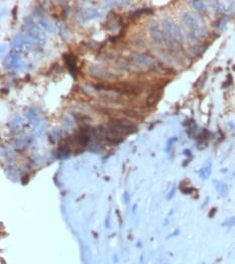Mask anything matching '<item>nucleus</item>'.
<instances>
[{
    "label": "nucleus",
    "mask_w": 235,
    "mask_h": 264,
    "mask_svg": "<svg viewBox=\"0 0 235 264\" xmlns=\"http://www.w3.org/2000/svg\"><path fill=\"white\" fill-rule=\"evenodd\" d=\"M108 127L110 130L120 135H128L137 130V127L127 119H112L109 121Z\"/></svg>",
    "instance_id": "nucleus-1"
},
{
    "label": "nucleus",
    "mask_w": 235,
    "mask_h": 264,
    "mask_svg": "<svg viewBox=\"0 0 235 264\" xmlns=\"http://www.w3.org/2000/svg\"><path fill=\"white\" fill-rule=\"evenodd\" d=\"M65 60H66V62L68 64L69 66V69H70L71 73L73 74V76H75V69H76V66H75V60H74V57L72 56V55H65Z\"/></svg>",
    "instance_id": "nucleus-6"
},
{
    "label": "nucleus",
    "mask_w": 235,
    "mask_h": 264,
    "mask_svg": "<svg viewBox=\"0 0 235 264\" xmlns=\"http://www.w3.org/2000/svg\"><path fill=\"white\" fill-rule=\"evenodd\" d=\"M162 87H157L155 89H152V92L148 94L147 98H146V104L147 106L152 107L157 105V103L159 102L162 98Z\"/></svg>",
    "instance_id": "nucleus-4"
},
{
    "label": "nucleus",
    "mask_w": 235,
    "mask_h": 264,
    "mask_svg": "<svg viewBox=\"0 0 235 264\" xmlns=\"http://www.w3.org/2000/svg\"><path fill=\"white\" fill-rule=\"evenodd\" d=\"M215 212H216V209H215V208H214V209H213V211H212V212H211V213H210V214H209V216H210V217H212V216H213V214H214V213H215Z\"/></svg>",
    "instance_id": "nucleus-8"
},
{
    "label": "nucleus",
    "mask_w": 235,
    "mask_h": 264,
    "mask_svg": "<svg viewBox=\"0 0 235 264\" xmlns=\"http://www.w3.org/2000/svg\"><path fill=\"white\" fill-rule=\"evenodd\" d=\"M104 136H105V138H106V140L111 143H120L124 140L123 136L118 133H116V132L110 130V129L104 131Z\"/></svg>",
    "instance_id": "nucleus-5"
},
{
    "label": "nucleus",
    "mask_w": 235,
    "mask_h": 264,
    "mask_svg": "<svg viewBox=\"0 0 235 264\" xmlns=\"http://www.w3.org/2000/svg\"><path fill=\"white\" fill-rule=\"evenodd\" d=\"M165 28L167 30V35L172 38V40L176 42H181L182 39H183V35H182V32L180 30V28L175 24L171 20H167L164 23Z\"/></svg>",
    "instance_id": "nucleus-2"
},
{
    "label": "nucleus",
    "mask_w": 235,
    "mask_h": 264,
    "mask_svg": "<svg viewBox=\"0 0 235 264\" xmlns=\"http://www.w3.org/2000/svg\"><path fill=\"white\" fill-rule=\"evenodd\" d=\"M146 13H152V10H150V9H140V10H137L135 11V12H133V16L135 17V16H140L142 15V14H146Z\"/></svg>",
    "instance_id": "nucleus-7"
},
{
    "label": "nucleus",
    "mask_w": 235,
    "mask_h": 264,
    "mask_svg": "<svg viewBox=\"0 0 235 264\" xmlns=\"http://www.w3.org/2000/svg\"><path fill=\"white\" fill-rule=\"evenodd\" d=\"M184 21L186 22V24L191 28L193 34H195L196 37H201L202 35L203 32L201 30L200 24H199V21L197 20V18H195L194 16H192L191 14H184L183 16Z\"/></svg>",
    "instance_id": "nucleus-3"
}]
</instances>
